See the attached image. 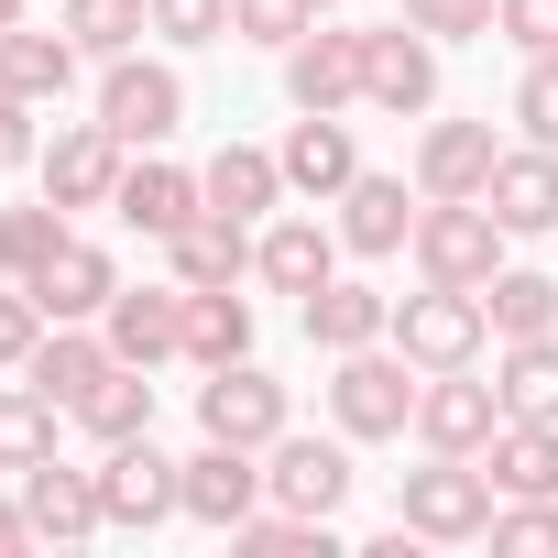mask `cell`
Segmentation results:
<instances>
[{"label": "cell", "mask_w": 558, "mask_h": 558, "mask_svg": "<svg viewBox=\"0 0 558 558\" xmlns=\"http://www.w3.org/2000/svg\"><path fill=\"white\" fill-rule=\"evenodd\" d=\"M416 362L395 351V340H373V351H340L329 362V427L351 438V449H384V438H416Z\"/></svg>", "instance_id": "obj_1"}, {"label": "cell", "mask_w": 558, "mask_h": 558, "mask_svg": "<svg viewBox=\"0 0 558 558\" xmlns=\"http://www.w3.org/2000/svg\"><path fill=\"white\" fill-rule=\"evenodd\" d=\"M504 241H514V230H504L482 197H427V208H416V241H405V263H416V286H471V296H482L493 274L514 263Z\"/></svg>", "instance_id": "obj_2"}, {"label": "cell", "mask_w": 558, "mask_h": 558, "mask_svg": "<svg viewBox=\"0 0 558 558\" xmlns=\"http://www.w3.org/2000/svg\"><path fill=\"white\" fill-rule=\"evenodd\" d=\"M493 471L482 460H449V449H427V471H405L395 482V525H416L427 547H471V536H493Z\"/></svg>", "instance_id": "obj_3"}, {"label": "cell", "mask_w": 558, "mask_h": 558, "mask_svg": "<svg viewBox=\"0 0 558 558\" xmlns=\"http://www.w3.org/2000/svg\"><path fill=\"white\" fill-rule=\"evenodd\" d=\"M99 121L132 143V154H165L175 132H186V77H175V56H110L99 66Z\"/></svg>", "instance_id": "obj_4"}, {"label": "cell", "mask_w": 558, "mask_h": 558, "mask_svg": "<svg viewBox=\"0 0 558 558\" xmlns=\"http://www.w3.org/2000/svg\"><path fill=\"white\" fill-rule=\"evenodd\" d=\"M416 373H471L482 351H493V318H482V296L471 286H416V296H395V329H384Z\"/></svg>", "instance_id": "obj_5"}, {"label": "cell", "mask_w": 558, "mask_h": 558, "mask_svg": "<svg viewBox=\"0 0 558 558\" xmlns=\"http://www.w3.org/2000/svg\"><path fill=\"white\" fill-rule=\"evenodd\" d=\"M362 110L427 121V110H438V34H416L405 12H395V23H362Z\"/></svg>", "instance_id": "obj_6"}, {"label": "cell", "mask_w": 558, "mask_h": 558, "mask_svg": "<svg viewBox=\"0 0 558 558\" xmlns=\"http://www.w3.org/2000/svg\"><path fill=\"white\" fill-rule=\"evenodd\" d=\"M99 504L121 536H154L186 514V460H165L154 438H121V449H99Z\"/></svg>", "instance_id": "obj_7"}, {"label": "cell", "mask_w": 558, "mask_h": 558, "mask_svg": "<svg viewBox=\"0 0 558 558\" xmlns=\"http://www.w3.org/2000/svg\"><path fill=\"white\" fill-rule=\"evenodd\" d=\"M351 438L329 427V438H307V427H286V438H274L263 449V504H286V514H340L351 504Z\"/></svg>", "instance_id": "obj_8"}, {"label": "cell", "mask_w": 558, "mask_h": 558, "mask_svg": "<svg viewBox=\"0 0 558 558\" xmlns=\"http://www.w3.org/2000/svg\"><path fill=\"white\" fill-rule=\"evenodd\" d=\"M329 274H340V219L274 208V219L252 230V286H263V296H318Z\"/></svg>", "instance_id": "obj_9"}, {"label": "cell", "mask_w": 558, "mask_h": 558, "mask_svg": "<svg viewBox=\"0 0 558 558\" xmlns=\"http://www.w3.org/2000/svg\"><path fill=\"white\" fill-rule=\"evenodd\" d=\"M296 427V405H286V384H274L263 362H219L208 384H197V438H230V449H274Z\"/></svg>", "instance_id": "obj_10"}, {"label": "cell", "mask_w": 558, "mask_h": 558, "mask_svg": "<svg viewBox=\"0 0 558 558\" xmlns=\"http://www.w3.org/2000/svg\"><path fill=\"white\" fill-rule=\"evenodd\" d=\"M121 165H132V143L110 132V121H66L45 154H34V175H45V197L77 219V208H110L121 197Z\"/></svg>", "instance_id": "obj_11"}, {"label": "cell", "mask_w": 558, "mask_h": 558, "mask_svg": "<svg viewBox=\"0 0 558 558\" xmlns=\"http://www.w3.org/2000/svg\"><path fill=\"white\" fill-rule=\"evenodd\" d=\"M493 427H504V395L482 384V362H471V373H427V384H416V449L482 460V449H493Z\"/></svg>", "instance_id": "obj_12"}, {"label": "cell", "mask_w": 558, "mask_h": 558, "mask_svg": "<svg viewBox=\"0 0 558 558\" xmlns=\"http://www.w3.org/2000/svg\"><path fill=\"white\" fill-rule=\"evenodd\" d=\"M286 99L296 110H351L362 99V23H307L296 45H286Z\"/></svg>", "instance_id": "obj_13"}, {"label": "cell", "mask_w": 558, "mask_h": 558, "mask_svg": "<svg viewBox=\"0 0 558 558\" xmlns=\"http://www.w3.org/2000/svg\"><path fill=\"white\" fill-rule=\"evenodd\" d=\"M416 208H427V197H416V175H373V165H362V175L340 186V252L395 263V252L416 241Z\"/></svg>", "instance_id": "obj_14"}, {"label": "cell", "mask_w": 558, "mask_h": 558, "mask_svg": "<svg viewBox=\"0 0 558 558\" xmlns=\"http://www.w3.org/2000/svg\"><path fill=\"white\" fill-rule=\"evenodd\" d=\"M23 514H34V547H88V536H110L99 471H77V460H34V471H23Z\"/></svg>", "instance_id": "obj_15"}, {"label": "cell", "mask_w": 558, "mask_h": 558, "mask_svg": "<svg viewBox=\"0 0 558 558\" xmlns=\"http://www.w3.org/2000/svg\"><path fill=\"white\" fill-rule=\"evenodd\" d=\"M99 329H110V351H121V362L165 373V362H186V286H175V274H165V286H121Z\"/></svg>", "instance_id": "obj_16"}, {"label": "cell", "mask_w": 558, "mask_h": 558, "mask_svg": "<svg viewBox=\"0 0 558 558\" xmlns=\"http://www.w3.org/2000/svg\"><path fill=\"white\" fill-rule=\"evenodd\" d=\"M132 286V274H121V252L110 241H88V230H66V252L34 274V307H45V329L56 318H110V296Z\"/></svg>", "instance_id": "obj_17"}, {"label": "cell", "mask_w": 558, "mask_h": 558, "mask_svg": "<svg viewBox=\"0 0 558 558\" xmlns=\"http://www.w3.org/2000/svg\"><path fill=\"white\" fill-rule=\"evenodd\" d=\"M197 197H208L219 219L263 230L274 208H286V154H274V143H219V154L197 165Z\"/></svg>", "instance_id": "obj_18"}, {"label": "cell", "mask_w": 558, "mask_h": 558, "mask_svg": "<svg viewBox=\"0 0 558 558\" xmlns=\"http://www.w3.org/2000/svg\"><path fill=\"white\" fill-rule=\"evenodd\" d=\"M296 329H307V351H373L384 329H395V296L384 286H362V274H329L318 296H296Z\"/></svg>", "instance_id": "obj_19"}, {"label": "cell", "mask_w": 558, "mask_h": 558, "mask_svg": "<svg viewBox=\"0 0 558 558\" xmlns=\"http://www.w3.org/2000/svg\"><path fill=\"white\" fill-rule=\"evenodd\" d=\"M274 154H286V197H318V208H340V186L362 175V143H351L340 110H296V132Z\"/></svg>", "instance_id": "obj_20"}, {"label": "cell", "mask_w": 558, "mask_h": 558, "mask_svg": "<svg viewBox=\"0 0 558 558\" xmlns=\"http://www.w3.org/2000/svg\"><path fill=\"white\" fill-rule=\"evenodd\" d=\"M493 165H504L493 121H427L405 175H416V197H482V186H493Z\"/></svg>", "instance_id": "obj_21"}, {"label": "cell", "mask_w": 558, "mask_h": 558, "mask_svg": "<svg viewBox=\"0 0 558 558\" xmlns=\"http://www.w3.org/2000/svg\"><path fill=\"white\" fill-rule=\"evenodd\" d=\"M197 208H208V197H197V165H165V154H132V165H121V197H110V219H121V230L175 241Z\"/></svg>", "instance_id": "obj_22"}, {"label": "cell", "mask_w": 558, "mask_h": 558, "mask_svg": "<svg viewBox=\"0 0 558 558\" xmlns=\"http://www.w3.org/2000/svg\"><path fill=\"white\" fill-rule=\"evenodd\" d=\"M252 504H263V449H230V438H197V460H186V525L230 536V525H241Z\"/></svg>", "instance_id": "obj_23"}, {"label": "cell", "mask_w": 558, "mask_h": 558, "mask_svg": "<svg viewBox=\"0 0 558 558\" xmlns=\"http://www.w3.org/2000/svg\"><path fill=\"white\" fill-rule=\"evenodd\" d=\"M482 208H493L514 241H547V230H558V154H547V143H504Z\"/></svg>", "instance_id": "obj_24"}, {"label": "cell", "mask_w": 558, "mask_h": 558, "mask_svg": "<svg viewBox=\"0 0 558 558\" xmlns=\"http://www.w3.org/2000/svg\"><path fill=\"white\" fill-rule=\"evenodd\" d=\"M77 34H34V23H12V34H0V88H12V99H34V110H56L66 88H77Z\"/></svg>", "instance_id": "obj_25"}, {"label": "cell", "mask_w": 558, "mask_h": 558, "mask_svg": "<svg viewBox=\"0 0 558 558\" xmlns=\"http://www.w3.org/2000/svg\"><path fill=\"white\" fill-rule=\"evenodd\" d=\"M165 274H175V286H241V274H252V230L219 219V208H197V219L165 241Z\"/></svg>", "instance_id": "obj_26"}, {"label": "cell", "mask_w": 558, "mask_h": 558, "mask_svg": "<svg viewBox=\"0 0 558 558\" xmlns=\"http://www.w3.org/2000/svg\"><path fill=\"white\" fill-rule=\"evenodd\" d=\"M482 471H493L504 504L514 493H558V416H504L493 449H482Z\"/></svg>", "instance_id": "obj_27"}, {"label": "cell", "mask_w": 558, "mask_h": 558, "mask_svg": "<svg viewBox=\"0 0 558 558\" xmlns=\"http://www.w3.org/2000/svg\"><path fill=\"white\" fill-rule=\"evenodd\" d=\"M186 362H197V373L252 362V296H241V286H186Z\"/></svg>", "instance_id": "obj_28"}, {"label": "cell", "mask_w": 558, "mask_h": 558, "mask_svg": "<svg viewBox=\"0 0 558 558\" xmlns=\"http://www.w3.org/2000/svg\"><path fill=\"white\" fill-rule=\"evenodd\" d=\"M77 427H88L99 449H121V438H154V373H143V362H110V373L77 395Z\"/></svg>", "instance_id": "obj_29"}, {"label": "cell", "mask_w": 558, "mask_h": 558, "mask_svg": "<svg viewBox=\"0 0 558 558\" xmlns=\"http://www.w3.org/2000/svg\"><path fill=\"white\" fill-rule=\"evenodd\" d=\"M493 395H504V416H558V329L493 340Z\"/></svg>", "instance_id": "obj_30"}, {"label": "cell", "mask_w": 558, "mask_h": 558, "mask_svg": "<svg viewBox=\"0 0 558 558\" xmlns=\"http://www.w3.org/2000/svg\"><path fill=\"white\" fill-rule=\"evenodd\" d=\"M56 427H66V405L56 395H34L23 373H0V471H34V460H56Z\"/></svg>", "instance_id": "obj_31"}, {"label": "cell", "mask_w": 558, "mask_h": 558, "mask_svg": "<svg viewBox=\"0 0 558 558\" xmlns=\"http://www.w3.org/2000/svg\"><path fill=\"white\" fill-rule=\"evenodd\" d=\"M482 318H493V340H536V329H558V274L504 263L493 286H482Z\"/></svg>", "instance_id": "obj_32"}, {"label": "cell", "mask_w": 558, "mask_h": 558, "mask_svg": "<svg viewBox=\"0 0 558 558\" xmlns=\"http://www.w3.org/2000/svg\"><path fill=\"white\" fill-rule=\"evenodd\" d=\"M66 230H77V219H66L56 197H23V208H0V274H12V286H34V274L66 252Z\"/></svg>", "instance_id": "obj_33"}, {"label": "cell", "mask_w": 558, "mask_h": 558, "mask_svg": "<svg viewBox=\"0 0 558 558\" xmlns=\"http://www.w3.org/2000/svg\"><path fill=\"white\" fill-rule=\"evenodd\" d=\"M56 12H66V34H77L88 66H110V56H132L154 34V0H56Z\"/></svg>", "instance_id": "obj_34"}, {"label": "cell", "mask_w": 558, "mask_h": 558, "mask_svg": "<svg viewBox=\"0 0 558 558\" xmlns=\"http://www.w3.org/2000/svg\"><path fill=\"white\" fill-rule=\"evenodd\" d=\"M230 547H252V558H329V514H286V504H252V514L230 525Z\"/></svg>", "instance_id": "obj_35"}, {"label": "cell", "mask_w": 558, "mask_h": 558, "mask_svg": "<svg viewBox=\"0 0 558 558\" xmlns=\"http://www.w3.org/2000/svg\"><path fill=\"white\" fill-rule=\"evenodd\" d=\"M307 23H318L307 0H230V45H274V56H286Z\"/></svg>", "instance_id": "obj_36"}, {"label": "cell", "mask_w": 558, "mask_h": 558, "mask_svg": "<svg viewBox=\"0 0 558 558\" xmlns=\"http://www.w3.org/2000/svg\"><path fill=\"white\" fill-rule=\"evenodd\" d=\"M514 121H525V143L558 154V56H525V77H514Z\"/></svg>", "instance_id": "obj_37"}, {"label": "cell", "mask_w": 558, "mask_h": 558, "mask_svg": "<svg viewBox=\"0 0 558 558\" xmlns=\"http://www.w3.org/2000/svg\"><path fill=\"white\" fill-rule=\"evenodd\" d=\"M34 340H45L34 286H12V274H0V373H23V362H34Z\"/></svg>", "instance_id": "obj_38"}, {"label": "cell", "mask_w": 558, "mask_h": 558, "mask_svg": "<svg viewBox=\"0 0 558 558\" xmlns=\"http://www.w3.org/2000/svg\"><path fill=\"white\" fill-rule=\"evenodd\" d=\"M165 45H230V0H154Z\"/></svg>", "instance_id": "obj_39"}, {"label": "cell", "mask_w": 558, "mask_h": 558, "mask_svg": "<svg viewBox=\"0 0 558 558\" xmlns=\"http://www.w3.org/2000/svg\"><path fill=\"white\" fill-rule=\"evenodd\" d=\"M493 34L514 56H558V0H493Z\"/></svg>", "instance_id": "obj_40"}, {"label": "cell", "mask_w": 558, "mask_h": 558, "mask_svg": "<svg viewBox=\"0 0 558 558\" xmlns=\"http://www.w3.org/2000/svg\"><path fill=\"white\" fill-rule=\"evenodd\" d=\"M405 23L438 45H471V34H493V0H405Z\"/></svg>", "instance_id": "obj_41"}, {"label": "cell", "mask_w": 558, "mask_h": 558, "mask_svg": "<svg viewBox=\"0 0 558 558\" xmlns=\"http://www.w3.org/2000/svg\"><path fill=\"white\" fill-rule=\"evenodd\" d=\"M45 154V132H34V99H12V88H0V175H12V165H34Z\"/></svg>", "instance_id": "obj_42"}, {"label": "cell", "mask_w": 558, "mask_h": 558, "mask_svg": "<svg viewBox=\"0 0 558 558\" xmlns=\"http://www.w3.org/2000/svg\"><path fill=\"white\" fill-rule=\"evenodd\" d=\"M23 547H34V514H23V493H12V504H0V558H23Z\"/></svg>", "instance_id": "obj_43"}, {"label": "cell", "mask_w": 558, "mask_h": 558, "mask_svg": "<svg viewBox=\"0 0 558 558\" xmlns=\"http://www.w3.org/2000/svg\"><path fill=\"white\" fill-rule=\"evenodd\" d=\"M12 23H23V0H0V34H12Z\"/></svg>", "instance_id": "obj_44"}, {"label": "cell", "mask_w": 558, "mask_h": 558, "mask_svg": "<svg viewBox=\"0 0 558 558\" xmlns=\"http://www.w3.org/2000/svg\"><path fill=\"white\" fill-rule=\"evenodd\" d=\"M307 12H340V0H307Z\"/></svg>", "instance_id": "obj_45"}]
</instances>
